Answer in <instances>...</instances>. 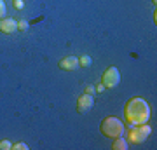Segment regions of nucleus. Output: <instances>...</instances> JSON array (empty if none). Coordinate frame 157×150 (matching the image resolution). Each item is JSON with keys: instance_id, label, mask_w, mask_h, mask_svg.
<instances>
[{"instance_id": "obj_1", "label": "nucleus", "mask_w": 157, "mask_h": 150, "mask_svg": "<svg viewBox=\"0 0 157 150\" xmlns=\"http://www.w3.org/2000/svg\"><path fill=\"white\" fill-rule=\"evenodd\" d=\"M124 117H126V124L128 126L145 124L150 119V106H148V103L143 98L135 96V98L126 101V105H124Z\"/></svg>"}, {"instance_id": "obj_2", "label": "nucleus", "mask_w": 157, "mask_h": 150, "mask_svg": "<svg viewBox=\"0 0 157 150\" xmlns=\"http://www.w3.org/2000/svg\"><path fill=\"white\" fill-rule=\"evenodd\" d=\"M100 131L107 138L113 140V138H119V136H122L124 134V122L119 119V117H105L100 124Z\"/></svg>"}, {"instance_id": "obj_3", "label": "nucleus", "mask_w": 157, "mask_h": 150, "mask_svg": "<svg viewBox=\"0 0 157 150\" xmlns=\"http://www.w3.org/2000/svg\"><path fill=\"white\" fill-rule=\"evenodd\" d=\"M152 133V128L148 124H138V126H129L128 131V141L129 143H141L148 138V134Z\"/></svg>"}, {"instance_id": "obj_4", "label": "nucleus", "mask_w": 157, "mask_h": 150, "mask_svg": "<svg viewBox=\"0 0 157 150\" xmlns=\"http://www.w3.org/2000/svg\"><path fill=\"white\" fill-rule=\"evenodd\" d=\"M121 82V73L115 67H108L105 72H103V77H101V84L105 86V87L112 89L115 87L117 84Z\"/></svg>"}, {"instance_id": "obj_5", "label": "nucleus", "mask_w": 157, "mask_h": 150, "mask_svg": "<svg viewBox=\"0 0 157 150\" xmlns=\"http://www.w3.org/2000/svg\"><path fill=\"white\" fill-rule=\"evenodd\" d=\"M93 105H94V98H93V94H82L78 96L77 100V112L78 113H86V112H89L91 108H93Z\"/></svg>"}, {"instance_id": "obj_6", "label": "nucleus", "mask_w": 157, "mask_h": 150, "mask_svg": "<svg viewBox=\"0 0 157 150\" xmlns=\"http://www.w3.org/2000/svg\"><path fill=\"white\" fill-rule=\"evenodd\" d=\"M78 67V58L77 56H65L61 61H59V68L65 72H72Z\"/></svg>"}, {"instance_id": "obj_7", "label": "nucleus", "mask_w": 157, "mask_h": 150, "mask_svg": "<svg viewBox=\"0 0 157 150\" xmlns=\"http://www.w3.org/2000/svg\"><path fill=\"white\" fill-rule=\"evenodd\" d=\"M17 30V21L12 17H2L0 19V32L2 33H14Z\"/></svg>"}, {"instance_id": "obj_8", "label": "nucleus", "mask_w": 157, "mask_h": 150, "mask_svg": "<svg viewBox=\"0 0 157 150\" xmlns=\"http://www.w3.org/2000/svg\"><path fill=\"white\" fill-rule=\"evenodd\" d=\"M112 148H113V150H126V148H128V141H126L122 136H119V138H113Z\"/></svg>"}, {"instance_id": "obj_9", "label": "nucleus", "mask_w": 157, "mask_h": 150, "mask_svg": "<svg viewBox=\"0 0 157 150\" xmlns=\"http://www.w3.org/2000/svg\"><path fill=\"white\" fill-rule=\"evenodd\" d=\"M91 63H93V60H91V56H87V54L78 58V65H80V67H91Z\"/></svg>"}, {"instance_id": "obj_10", "label": "nucleus", "mask_w": 157, "mask_h": 150, "mask_svg": "<svg viewBox=\"0 0 157 150\" xmlns=\"http://www.w3.org/2000/svg\"><path fill=\"white\" fill-rule=\"evenodd\" d=\"M0 150H12V143L9 140H2L0 141Z\"/></svg>"}, {"instance_id": "obj_11", "label": "nucleus", "mask_w": 157, "mask_h": 150, "mask_svg": "<svg viewBox=\"0 0 157 150\" xmlns=\"http://www.w3.org/2000/svg\"><path fill=\"white\" fill-rule=\"evenodd\" d=\"M12 150H28V145L23 143V141H17V143H12Z\"/></svg>"}, {"instance_id": "obj_12", "label": "nucleus", "mask_w": 157, "mask_h": 150, "mask_svg": "<svg viewBox=\"0 0 157 150\" xmlns=\"http://www.w3.org/2000/svg\"><path fill=\"white\" fill-rule=\"evenodd\" d=\"M26 28H28V21H25V19L17 21V30H19V32H25Z\"/></svg>"}, {"instance_id": "obj_13", "label": "nucleus", "mask_w": 157, "mask_h": 150, "mask_svg": "<svg viewBox=\"0 0 157 150\" xmlns=\"http://www.w3.org/2000/svg\"><path fill=\"white\" fill-rule=\"evenodd\" d=\"M6 11H7V7H6V2L4 0H0V19L6 16Z\"/></svg>"}, {"instance_id": "obj_14", "label": "nucleus", "mask_w": 157, "mask_h": 150, "mask_svg": "<svg viewBox=\"0 0 157 150\" xmlns=\"http://www.w3.org/2000/svg\"><path fill=\"white\" fill-rule=\"evenodd\" d=\"M12 2H14V7H16V9H23V6H25L23 0H12Z\"/></svg>"}, {"instance_id": "obj_15", "label": "nucleus", "mask_w": 157, "mask_h": 150, "mask_svg": "<svg viewBox=\"0 0 157 150\" xmlns=\"http://www.w3.org/2000/svg\"><path fill=\"white\" fill-rule=\"evenodd\" d=\"M103 89H105V86H103V84H96V86H94V91H98V93H101Z\"/></svg>"}, {"instance_id": "obj_16", "label": "nucleus", "mask_w": 157, "mask_h": 150, "mask_svg": "<svg viewBox=\"0 0 157 150\" xmlns=\"http://www.w3.org/2000/svg\"><path fill=\"white\" fill-rule=\"evenodd\" d=\"M86 93H87V94H94V87H93V86H87V87H86Z\"/></svg>"}]
</instances>
